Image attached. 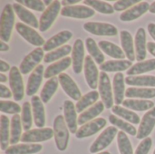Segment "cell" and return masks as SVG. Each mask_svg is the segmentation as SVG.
<instances>
[{"mask_svg":"<svg viewBox=\"0 0 155 154\" xmlns=\"http://www.w3.org/2000/svg\"><path fill=\"white\" fill-rule=\"evenodd\" d=\"M106 123L107 122L104 118L94 119V120L85 123L81 128H79L77 133H75V136L78 139H83V138L93 136L94 134H95L99 131H101L106 125Z\"/></svg>","mask_w":155,"mask_h":154,"instance_id":"5bb4252c","label":"cell"},{"mask_svg":"<svg viewBox=\"0 0 155 154\" xmlns=\"http://www.w3.org/2000/svg\"><path fill=\"white\" fill-rule=\"evenodd\" d=\"M85 44H86V48L88 53L90 54V55L92 56V58L94 59L95 63L98 64H103L104 63V55L103 54L100 47L96 44L95 41L91 38L88 37L85 40Z\"/></svg>","mask_w":155,"mask_h":154,"instance_id":"f35d334b","label":"cell"},{"mask_svg":"<svg viewBox=\"0 0 155 154\" xmlns=\"http://www.w3.org/2000/svg\"><path fill=\"white\" fill-rule=\"evenodd\" d=\"M73 70L75 74H80L83 70V64L84 59V47L81 39H77L74 42L73 51Z\"/></svg>","mask_w":155,"mask_h":154,"instance_id":"e0dca14e","label":"cell"},{"mask_svg":"<svg viewBox=\"0 0 155 154\" xmlns=\"http://www.w3.org/2000/svg\"><path fill=\"white\" fill-rule=\"evenodd\" d=\"M9 50V46L7 44H5V42L1 41V44H0V51L1 52H5V51H8Z\"/></svg>","mask_w":155,"mask_h":154,"instance_id":"9f6ffc18","label":"cell"},{"mask_svg":"<svg viewBox=\"0 0 155 154\" xmlns=\"http://www.w3.org/2000/svg\"><path fill=\"white\" fill-rule=\"evenodd\" d=\"M153 145V140L148 137L143 139L138 145L134 154H148Z\"/></svg>","mask_w":155,"mask_h":154,"instance_id":"681fc988","label":"cell"},{"mask_svg":"<svg viewBox=\"0 0 155 154\" xmlns=\"http://www.w3.org/2000/svg\"><path fill=\"white\" fill-rule=\"evenodd\" d=\"M59 83L63 88V90L65 92V93L71 97L73 100L79 101L82 96H81V91L78 88L77 84L74 83V81L67 74H61L58 76Z\"/></svg>","mask_w":155,"mask_h":154,"instance_id":"9a60e30c","label":"cell"},{"mask_svg":"<svg viewBox=\"0 0 155 154\" xmlns=\"http://www.w3.org/2000/svg\"><path fill=\"white\" fill-rule=\"evenodd\" d=\"M44 57V49L43 48H35L29 54H27L20 64V72L22 74H27L31 71L35 70V67H37L39 63L42 61Z\"/></svg>","mask_w":155,"mask_h":154,"instance_id":"52a82bcc","label":"cell"},{"mask_svg":"<svg viewBox=\"0 0 155 154\" xmlns=\"http://www.w3.org/2000/svg\"><path fill=\"white\" fill-rule=\"evenodd\" d=\"M84 28L90 34L95 35H104V36H114L117 34V28L107 23H99V22H88L84 25Z\"/></svg>","mask_w":155,"mask_h":154,"instance_id":"9c48e42d","label":"cell"},{"mask_svg":"<svg viewBox=\"0 0 155 154\" xmlns=\"http://www.w3.org/2000/svg\"><path fill=\"white\" fill-rule=\"evenodd\" d=\"M112 112L114 113H115L116 115L124 118V120L130 122L131 123L133 124H138L141 123V120H140V117L134 112L132 111H129L125 108H123L119 105H115L112 108Z\"/></svg>","mask_w":155,"mask_h":154,"instance_id":"ab89813d","label":"cell"},{"mask_svg":"<svg viewBox=\"0 0 155 154\" xmlns=\"http://www.w3.org/2000/svg\"><path fill=\"white\" fill-rule=\"evenodd\" d=\"M79 2H80L79 0H63L61 2V4L64 5V6H69V5H74V4H77Z\"/></svg>","mask_w":155,"mask_h":154,"instance_id":"11a10c76","label":"cell"},{"mask_svg":"<svg viewBox=\"0 0 155 154\" xmlns=\"http://www.w3.org/2000/svg\"><path fill=\"white\" fill-rule=\"evenodd\" d=\"M98 154H111L109 152H100V153Z\"/></svg>","mask_w":155,"mask_h":154,"instance_id":"94428289","label":"cell"},{"mask_svg":"<svg viewBox=\"0 0 155 154\" xmlns=\"http://www.w3.org/2000/svg\"><path fill=\"white\" fill-rule=\"evenodd\" d=\"M153 70H155V59H150L147 61L139 62L133 65L129 70L126 71V74L128 76H135Z\"/></svg>","mask_w":155,"mask_h":154,"instance_id":"4dcf8cb0","label":"cell"},{"mask_svg":"<svg viewBox=\"0 0 155 154\" xmlns=\"http://www.w3.org/2000/svg\"><path fill=\"white\" fill-rule=\"evenodd\" d=\"M16 3L25 5L30 9L38 11V12H45V4L44 2L40 1V0H17Z\"/></svg>","mask_w":155,"mask_h":154,"instance_id":"7dc6e473","label":"cell"},{"mask_svg":"<svg viewBox=\"0 0 155 154\" xmlns=\"http://www.w3.org/2000/svg\"><path fill=\"white\" fill-rule=\"evenodd\" d=\"M148 32H149L150 35L154 39L155 41V24L151 23L148 25Z\"/></svg>","mask_w":155,"mask_h":154,"instance_id":"f5cc1de1","label":"cell"},{"mask_svg":"<svg viewBox=\"0 0 155 154\" xmlns=\"http://www.w3.org/2000/svg\"><path fill=\"white\" fill-rule=\"evenodd\" d=\"M31 104H32L35 124L38 128H43L45 124V107L41 98L35 95L33 96L31 99Z\"/></svg>","mask_w":155,"mask_h":154,"instance_id":"ac0fdd59","label":"cell"},{"mask_svg":"<svg viewBox=\"0 0 155 154\" xmlns=\"http://www.w3.org/2000/svg\"><path fill=\"white\" fill-rule=\"evenodd\" d=\"M72 46L69 45V44H66V45H64L54 51H52L48 54H46L45 55V58H44V62L45 63H54V61L65 56V55H68L71 52H72ZM66 57V56H65Z\"/></svg>","mask_w":155,"mask_h":154,"instance_id":"60d3db41","label":"cell"},{"mask_svg":"<svg viewBox=\"0 0 155 154\" xmlns=\"http://www.w3.org/2000/svg\"><path fill=\"white\" fill-rule=\"evenodd\" d=\"M15 23L14 8L11 4L5 5L0 18V38L3 42H8L11 37Z\"/></svg>","mask_w":155,"mask_h":154,"instance_id":"7a4b0ae2","label":"cell"},{"mask_svg":"<svg viewBox=\"0 0 155 154\" xmlns=\"http://www.w3.org/2000/svg\"><path fill=\"white\" fill-rule=\"evenodd\" d=\"M124 74L122 73H117L114 76L113 82V88L114 93V102L117 105L124 103V97L125 96V87H124Z\"/></svg>","mask_w":155,"mask_h":154,"instance_id":"484cf974","label":"cell"},{"mask_svg":"<svg viewBox=\"0 0 155 154\" xmlns=\"http://www.w3.org/2000/svg\"><path fill=\"white\" fill-rule=\"evenodd\" d=\"M132 62L129 60H110L100 65L102 72H122L131 67Z\"/></svg>","mask_w":155,"mask_h":154,"instance_id":"f1b7e54d","label":"cell"},{"mask_svg":"<svg viewBox=\"0 0 155 154\" xmlns=\"http://www.w3.org/2000/svg\"><path fill=\"white\" fill-rule=\"evenodd\" d=\"M121 37V44L122 47L124 48V54L129 59V61L133 62L135 60V54H134V40L132 37V34L126 31L123 30L120 34Z\"/></svg>","mask_w":155,"mask_h":154,"instance_id":"4316f807","label":"cell"},{"mask_svg":"<svg viewBox=\"0 0 155 154\" xmlns=\"http://www.w3.org/2000/svg\"><path fill=\"white\" fill-rule=\"evenodd\" d=\"M73 36V34L70 31L64 30V31H61L60 33L56 34L55 35H54L53 37H51L50 39H48L45 44H44V51L49 52L54 48H57L59 46H61L62 44H65L67 41H69Z\"/></svg>","mask_w":155,"mask_h":154,"instance_id":"7402d4cb","label":"cell"},{"mask_svg":"<svg viewBox=\"0 0 155 154\" xmlns=\"http://www.w3.org/2000/svg\"><path fill=\"white\" fill-rule=\"evenodd\" d=\"M85 5H88L94 8V10H96L97 12L101 14H114V6L104 1H97V0H85L84 1Z\"/></svg>","mask_w":155,"mask_h":154,"instance_id":"ee69618b","label":"cell"},{"mask_svg":"<svg viewBox=\"0 0 155 154\" xmlns=\"http://www.w3.org/2000/svg\"><path fill=\"white\" fill-rule=\"evenodd\" d=\"M149 11L153 14H155V2H153L151 5H150V9Z\"/></svg>","mask_w":155,"mask_h":154,"instance_id":"680465c9","label":"cell"},{"mask_svg":"<svg viewBox=\"0 0 155 154\" xmlns=\"http://www.w3.org/2000/svg\"><path fill=\"white\" fill-rule=\"evenodd\" d=\"M43 149L41 144H15L10 146L5 154H34L39 152Z\"/></svg>","mask_w":155,"mask_h":154,"instance_id":"83f0119b","label":"cell"},{"mask_svg":"<svg viewBox=\"0 0 155 154\" xmlns=\"http://www.w3.org/2000/svg\"><path fill=\"white\" fill-rule=\"evenodd\" d=\"M136 60L143 62L147 56V44H146V34L143 28H139L134 38Z\"/></svg>","mask_w":155,"mask_h":154,"instance_id":"44dd1931","label":"cell"},{"mask_svg":"<svg viewBox=\"0 0 155 154\" xmlns=\"http://www.w3.org/2000/svg\"><path fill=\"white\" fill-rule=\"evenodd\" d=\"M153 154H155V150H154V152H153Z\"/></svg>","mask_w":155,"mask_h":154,"instance_id":"6125c7cd","label":"cell"},{"mask_svg":"<svg viewBox=\"0 0 155 154\" xmlns=\"http://www.w3.org/2000/svg\"><path fill=\"white\" fill-rule=\"evenodd\" d=\"M0 111L4 113H8V114H17L22 111V108L20 107L19 104L15 103V102L12 101H4L1 100L0 102Z\"/></svg>","mask_w":155,"mask_h":154,"instance_id":"bcb514c9","label":"cell"},{"mask_svg":"<svg viewBox=\"0 0 155 154\" xmlns=\"http://www.w3.org/2000/svg\"><path fill=\"white\" fill-rule=\"evenodd\" d=\"M54 136V130L51 128H38L27 131L22 134V143H41L50 140Z\"/></svg>","mask_w":155,"mask_h":154,"instance_id":"ba28073f","label":"cell"},{"mask_svg":"<svg viewBox=\"0 0 155 154\" xmlns=\"http://www.w3.org/2000/svg\"><path fill=\"white\" fill-rule=\"evenodd\" d=\"M127 98H142L150 99L155 97V89L153 88H135L130 87L125 91Z\"/></svg>","mask_w":155,"mask_h":154,"instance_id":"8d00e7d4","label":"cell"},{"mask_svg":"<svg viewBox=\"0 0 155 154\" xmlns=\"http://www.w3.org/2000/svg\"><path fill=\"white\" fill-rule=\"evenodd\" d=\"M99 92L102 98V102L104 103L105 108L110 109L114 107V98H113V92L112 86L110 83L109 76L105 72H101L99 75Z\"/></svg>","mask_w":155,"mask_h":154,"instance_id":"8992f818","label":"cell"},{"mask_svg":"<svg viewBox=\"0 0 155 154\" xmlns=\"http://www.w3.org/2000/svg\"><path fill=\"white\" fill-rule=\"evenodd\" d=\"M139 3H141L140 0H120V1H116L113 6H114V9L116 11H124L133 6L134 5H138Z\"/></svg>","mask_w":155,"mask_h":154,"instance_id":"c3c4849f","label":"cell"},{"mask_svg":"<svg viewBox=\"0 0 155 154\" xmlns=\"http://www.w3.org/2000/svg\"><path fill=\"white\" fill-rule=\"evenodd\" d=\"M125 83L130 86L155 87V76L153 75L128 76L125 78Z\"/></svg>","mask_w":155,"mask_h":154,"instance_id":"d6a6232c","label":"cell"},{"mask_svg":"<svg viewBox=\"0 0 155 154\" xmlns=\"http://www.w3.org/2000/svg\"><path fill=\"white\" fill-rule=\"evenodd\" d=\"M109 122L116 128H119L121 129L123 132L124 133H127L128 134L132 135V136H134V135H137V131L135 129L134 126H133L131 123H126L124 122V120H121L119 118H117L115 115L112 114L109 116Z\"/></svg>","mask_w":155,"mask_h":154,"instance_id":"b9f144b4","label":"cell"},{"mask_svg":"<svg viewBox=\"0 0 155 154\" xmlns=\"http://www.w3.org/2000/svg\"><path fill=\"white\" fill-rule=\"evenodd\" d=\"M104 104L103 102H97L94 106L90 107L87 111L82 113L80 116L78 117V124L80 125H84L85 123L93 121L96 116H98L100 113H102L104 110Z\"/></svg>","mask_w":155,"mask_h":154,"instance_id":"d4e9b609","label":"cell"},{"mask_svg":"<svg viewBox=\"0 0 155 154\" xmlns=\"http://www.w3.org/2000/svg\"><path fill=\"white\" fill-rule=\"evenodd\" d=\"M64 120L69 131L72 133H77V115L75 105L71 101H65L64 103Z\"/></svg>","mask_w":155,"mask_h":154,"instance_id":"d6986e66","label":"cell"},{"mask_svg":"<svg viewBox=\"0 0 155 154\" xmlns=\"http://www.w3.org/2000/svg\"><path fill=\"white\" fill-rule=\"evenodd\" d=\"M58 81L59 80L56 77H54L49 79L44 85L40 94V98L44 103H47L56 92L58 88Z\"/></svg>","mask_w":155,"mask_h":154,"instance_id":"e575fe53","label":"cell"},{"mask_svg":"<svg viewBox=\"0 0 155 154\" xmlns=\"http://www.w3.org/2000/svg\"><path fill=\"white\" fill-rule=\"evenodd\" d=\"M155 126V106L148 111L143 117L140 126L137 132V139L143 140L145 138H148V136L151 134Z\"/></svg>","mask_w":155,"mask_h":154,"instance_id":"8fae6325","label":"cell"},{"mask_svg":"<svg viewBox=\"0 0 155 154\" xmlns=\"http://www.w3.org/2000/svg\"><path fill=\"white\" fill-rule=\"evenodd\" d=\"M61 2L55 0L53 1L52 5L47 6L45 11L42 14L39 20V30L41 32L47 31L56 19L61 9Z\"/></svg>","mask_w":155,"mask_h":154,"instance_id":"3957f363","label":"cell"},{"mask_svg":"<svg viewBox=\"0 0 155 154\" xmlns=\"http://www.w3.org/2000/svg\"><path fill=\"white\" fill-rule=\"evenodd\" d=\"M52 3H53V1H49V0L44 1V4H45V5H47V6L51 5H52Z\"/></svg>","mask_w":155,"mask_h":154,"instance_id":"91938a15","label":"cell"},{"mask_svg":"<svg viewBox=\"0 0 155 154\" xmlns=\"http://www.w3.org/2000/svg\"><path fill=\"white\" fill-rule=\"evenodd\" d=\"M84 70V77H85L87 84L89 85L91 89L95 90L97 86L99 85L98 78L100 74L98 73V69L91 55H87L85 57Z\"/></svg>","mask_w":155,"mask_h":154,"instance_id":"4fadbf2b","label":"cell"},{"mask_svg":"<svg viewBox=\"0 0 155 154\" xmlns=\"http://www.w3.org/2000/svg\"><path fill=\"white\" fill-rule=\"evenodd\" d=\"M10 66L7 63H5V61L3 60H0V72L3 74L5 72H7V71H10Z\"/></svg>","mask_w":155,"mask_h":154,"instance_id":"816d5d0a","label":"cell"},{"mask_svg":"<svg viewBox=\"0 0 155 154\" xmlns=\"http://www.w3.org/2000/svg\"><path fill=\"white\" fill-rule=\"evenodd\" d=\"M45 73H44V65L39 64L30 74L28 81H27V84H26V94L28 96H35V94L36 93V92L38 91L42 80H43V76H44Z\"/></svg>","mask_w":155,"mask_h":154,"instance_id":"2e32d148","label":"cell"},{"mask_svg":"<svg viewBox=\"0 0 155 154\" xmlns=\"http://www.w3.org/2000/svg\"><path fill=\"white\" fill-rule=\"evenodd\" d=\"M9 85L14 99L15 101H21L24 98V94H25L24 83L21 75V72L15 66H13L9 71Z\"/></svg>","mask_w":155,"mask_h":154,"instance_id":"5b68a950","label":"cell"},{"mask_svg":"<svg viewBox=\"0 0 155 154\" xmlns=\"http://www.w3.org/2000/svg\"><path fill=\"white\" fill-rule=\"evenodd\" d=\"M123 105L128 109L134 111H147L154 107V103L148 100H134V99H126L124 101Z\"/></svg>","mask_w":155,"mask_h":154,"instance_id":"836d02e7","label":"cell"},{"mask_svg":"<svg viewBox=\"0 0 155 154\" xmlns=\"http://www.w3.org/2000/svg\"><path fill=\"white\" fill-rule=\"evenodd\" d=\"M98 99H99L98 92H96L95 90H94L92 92H89L88 93L82 96V98L76 103V104H75L76 112L79 113H83L87 107H89L92 104H94V103H96Z\"/></svg>","mask_w":155,"mask_h":154,"instance_id":"d590c367","label":"cell"},{"mask_svg":"<svg viewBox=\"0 0 155 154\" xmlns=\"http://www.w3.org/2000/svg\"><path fill=\"white\" fill-rule=\"evenodd\" d=\"M15 29L18 32V34L28 43L35 46H41L45 44L44 38L32 27L22 24V23H16Z\"/></svg>","mask_w":155,"mask_h":154,"instance_id":"30bf717a","label":"cell"},{"mask_svg":"<svg viewBox=\"0 0 155 154\" xmlns=\"http://www.w3.org/2000/svg\"><path fill=\"white\" fill-rule=\"evenodd\" d=\"M7 81V77L4 74H0V82L3 84V83H5V82H6Z\"/></svg>","mask_w":155,"mask_h":154,"instance_id":"6f0895ef","label":"cell"},{"mask_svg":"<svg viewBox=\"0 0 155 154\" xmlns=\"http://www.w3.org/2000/svg\"><path fill=\"white\" fill-rule=\"evenodd\" d=\"M33 119H32V113H31V105L28 102L24 103L22 106V126L23 129L27 132L30 131L32 127Z\"/></svg>","mask_w":155,"mask_h":154,"instance_id":"f6af8a7d","label":"cell"},{"mask_svg":"<svg viewBox=\"0 0 155 154\" xmlns=\"http://www.w3.org/2000/svg\"><path fill=\"white\" fill-rule=\"evenodd\" d=\"M147 49L149 51V53L155 56V43L153 42H149L147 44Z\"/></svg>","mask_w":155,"mask_h":154,"instance_id":"db71d44e","label":"cell"},{"mask_svg":"<svg viewBox=\"0 0 155 154\" xmlns=\"http://www.w3.org/2000/svg\"><path fill=\"white\" fill-rule=\"evenodd\" d=\"M71 63H72V59L66 56L63 58L62 60L50 64L45 71L44 77L46 79H49V78L51 79V78H54L57 74H61L63 71L66 70L70 66Z\"/></svg>","mask_w":155,"mask_h":154,"instance_id":"cb8c5ba5","label":"cell"},{"mask_svg":"<svg viewBox=\"0 0 155 154\" xmlns=\"http://www.w3.org/2000/svg\"><path fill=\"white\" fill-rule=\"evenodd\" d=\"M12 96V92L4 84H0V97L1 99L10 98Z\"/></svg>","mask_w":155,"mask_h":154,"instance_id":"f907efd6","label":"cell"},{"mask_svg":"<svg viewBox=\"0 0 155 154\" xmlns=\"http://www.w3.org/2000/svg\"><path fill=\"white\" fill-rule=\"evenodd\" d=\"M117 144L120 154H134L131 142L123 131L119 132L117 134Z\"/></svg>","mask_w":155,"mask_h":154,"instance_id":"7bdbcfd3","label":"cell"},{"mask_svg":"<svg viewBox=\"0 0 155 154\" xmlns=\"http://www.w3.org/2000/svg\"><path fill=\"white\" fill-rule=\"evenodd\" d=\"M118 134L117 128L114 126H110L106 128L94 141V143L90 147V152L91 153H97L101 152L102 150L107 148L112 142L114 141V137Z\"/></svg>","mask_w":155,"mask_h":154,"instance_id":"277c9868","label":"cell"},{"mask_svg":"<svg viewBox=\"0 0 155 154\" xmlns=\"http://www.w3.org/2000/svg\"><path fill=\"white\" fill-rule=\"evenodd\" d=\"M150 5L148 2H141L138 5L131 7L130 9L126 10L125 12L122 13L120 15V19L122 21L124 22H128V21H134L137 18H139L140 16H142L143 15H144L149 9H150Z\"/></svg>","mask_w":155,"mask_h":154,"instance_id":"ffe728a7","label":"cell"},{"mask_svg":"<svg viewBox=\"0 0 155 154\" xmlns=\"http://www.w3.org/2000/svg\"><path fill=\"white\" fill-rule=\"evenodd\" d=\"M94 10L86 5H69L64 6L61 10V15L66 17L84 19L94 15Z\"/></svg>","mask_w":155,"mask_h":154,"instance_id":"7c38bea8","label":"cell"},{"mask_svg":"<svg viewBox=\"0 0 155 154\" xmlns=\"http://www.w3.org/2000/svg\"><path fill=\"white\" fill-rule=\"evenodd\" d=\"M10 143L9 134V119L5 115L0 117V145L2 151H6Z\"/></svg>","mask_w":155,"mask_h":154,"instance_id":"1f68e13d","label":"cell"},{"mask_svg":"<svg viewBox=\"0 0 155 154\" xmlns=\"http://www.w3.org/2000/svg\"><path fill=\"white\" fill-rule=\"evenodd\" d=\"M13 8L14 11L15 12V14L17 15V16L25 24L29 25L31 27L34 28H39V23L35 17V15L31 13L29 10H27L25 7H24V5L18 4V3H15L13 5Z\"/></svg>","mask_w":155,"mask_h":154,"instance_id":"603a6c76","label":"cell"},{"mask_svg":"<svg viewBox=\"0 0 155 154\" xmlns=\"http://www.w3.org/2000/svg\"><path fill=\"white\" fill-rule=\"evenodd\" d=\"M11 133H10V143L15 145L22 137V124L21 118L18 114H15L11 119Z\"/></svg>","mask_w":155,"mask_h":154,"instance_id":"74e56055","label":"cell"},{"mask_svg":"<svg viewBox=\"0 0 155 154\" xmlns=\"http://www.w3.org/2000/svg\"><path fill=\"white\" fill-rule=\"evenodd\" d=\"M98 46L107 55H109L114 59H120V60L123 59L124 60V58L125 56V54L124 53V51L118 45H116L111 42L102 40L98 43Z\"/></svg>","mask_w":155,"mask_h":154,"instance_id":"f546056e","label":"cell"},{"mask_svg":"<svg viewBox=\"0 0 155 154\" xmlns=\"http://www.w3.org/2000/svg\"><path fill=\"white\" fill-rule=\"evenodd\" d=\"M65 120L63 115H58L54 121V133L56 147L59 151H65L69 142V131L65 124Z\"/></svg>","mask_w":155,"mask_h":154,"instance_id":"6da1fadb","label":"cell"}]
</instances>
